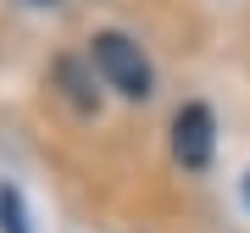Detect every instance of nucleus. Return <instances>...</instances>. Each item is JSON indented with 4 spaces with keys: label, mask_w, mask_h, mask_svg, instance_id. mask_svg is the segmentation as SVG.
Returning a JSON list of instances; mask_svg holds the SVG:
<instances>
[{
    "label": "nucleus",
    "mask_w": 250,
    "mask_h": 233,
    "mask_svg": "<svg viewBox=\"0 0 250 233\" xmlns=\"http://www.w3.org/2000/svg\"><path fill=\"white\" fill-rule=\"evenodd\" d=\"M95 67H100V78L111 83L117 95H128V100H145L150 95V61H145V50L134 45L128 34H95Z\"/></svg>",
    "instance_id": "1"
},
{
    "label": "nucleus",
    "mask_w": 250,
    "mask_h": 233,
    "mask_svg": "<svg viewBox=\"0 0 250 233\" xmlns=\"http://www.w3.org/2000/svg\"><path fill=\"white\" fill-rule=\"evenodd\" d=\"M211 150H217L211 111H206V106H184L178 116H172V155H178V167L200 172L206 161H211Z\"/></svg>",
    "instance_id": "2"
},
{
    "label": "nucleus",
    "mask_w": 250,
    "mask_h": 233,
    "mask_svg": "<svg viewBox=\"0 0 250 233\" xmlns=\"http://www.w3.org/2000/svg\"><path fill=\"white\" fill-rule=\"evenodd\" d=\"M0 233H28V216H22V194L17 189H0Z\"/></svg>",
    "instance_id": "3"
},
{
    "label": "nucleus",
    "mask_w": 250,
    "mask_h": 233,
    "mask_svg": "<svg viewBox=\"0 0 250 233\" xmlns=\"http://www.w3.org/2000/svg\"><path fill=\"white\" fill-rule=\"evenodd\" d=\"M34 6H56V0H34Z\"/></svg>",
    "instance_id": "4"
},
{
    "label": "nucleus",
    "mask_w": 250,
    "mask_h": 233,
    "mask_svg": "<svg viewBox=\"0 0 250 233\" xmlns=\"http://www.w3.org/2000/svg\"><path fill=\"white\" fill-rule=\"evenodd\" d=\"M245 194H250V178H245Z\"/></svg>",
    "instance_id": "5"
}]
</instances>
